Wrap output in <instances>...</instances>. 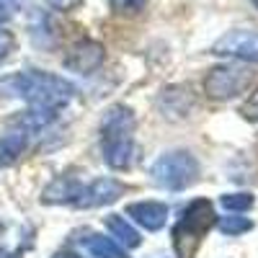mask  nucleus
<instances>
[{"label":"nucleus","mask_w":258,"mask_h":258,"mask_svg":"<svg viewBox=\"0 0 258 258\" xmlns=\"http://www.w3.org/2000/svg\"><path fill=\"white\" fill-rule=\"evenodd\" d=\"M150 176L165 191H183L199 181V160L186 150H170L153 163Z\"/></svg>","instance_id":"4"},{"label":"nucleus","mask_w":258,"mask_h":258,"mask_svg":"<svg viewBox=\"0 0 258 258\" xmlns=\"http://www.w3.org/2000/svg\"><path fill=\"white\" fill-rule=\"evenodd\" d=\"M106 227L111 230V235H114V238H116L124 248H137V245L142 243L140 232L129 225L121 214H109V217H106Z\"/></svg>","instance_id":"13"},{"label":"nucleus","mask_w":258,"mask_h":258,"mask_svg":"<svg viewBox=\"0 0 258 258\" xmlns=\"http://www.w3.org/2000/svg\"><path fill=\"white\" fill-rule=\"evenodd\" d=\"M217 57H232L240 62H258V31L235 29L222 34L209 49Z\"/></svg>","instance_id":"6"},{"label":"nucleus","mask_w":258,"mask_h":258,"mask_svg":"<svg viewBox=\"0 0 258 258\" xmlns=\"http://www.w3.org/2000/svg\"><path fill=\"white\" fill-rule=\"evenodd\" d=\"M153 258H168V255H160V253H158V255H153Z\"/></svg>","instance_id":"22"},{"label":"nucleus","mask_w":258,"mask_h":258,"mask_svg":"<svg viewBox=\"0 0 258 258\" xmlns=\"http://www.w3.org/2000/svg\"><path fill=\"white\" fill-rule=\"evenodd\" d=\"M47 3H49L52 8H57V11H75L83 0H47Z\"/></svg>","instance_id":"19"},{"label":"nucleus","mask_w":258,"mask_h":258,"mask_svg":"<svg viewBox=\"0 0 258 258\" xmlns=\"http://www.w3.org/2000/svg\"><path fill=\"white\" fill-rule=\"evenodd\" d=\"M126 217H132L140 227L158 232L163 230L165 220H168V204L163 202H135L126 207Z\"/></svg>","instance_id":"9"},{"label":"nucleus","mask_w":258,"mask_h":258,"mask_svg":"<svg viewBox=\"0 0 258 258\" xmlns=\"http://www.w3.org/2000/svg\"><path fill=\"white\" fill-rule=\"evenodd\" d=\"M220 204H222L227 212H248V209L255 204V199H253V194L240 191V194H225V197L220 199Z\"/></svg>","instance_id":"14"},{"label":"nucleus","mask_w":258,"mask_h":258,"mask_svg":"<svg viewBox=\"0 0 258 258\" xmlns=\"http://www.w3.org/2000/svg\"><path fill=\"white\" fill-rule=\"evenodd\" d=\"M80 243L85 245L93 258H129L124 253V248H119L111 238H103V235H93V232H85V238H80Z\"/></svg>","instance_id":"12"},{"label":"nucleus","mask_w":258,"mask_h":258,"mask_svg":"<svg viewBox=\"0 0 258 258\" xmlns=\"http://www.w3.org/2000/svg\"><path fill=\"white\" fill-rule=\"evenodd\" d=\"M103 57H106L103 44H98L93 39H83L64 54V68L78 75H91L103 64Z\"/></svg>","instance_id":"7"},{"label":"nucleus","mask_w":258,"mask_h":258,"mask_svg":"<svg viewBox=\"0 0 258 258\" xmlns=\"http://www.w3.org/2000/svg\"><path fill=\"white\" fill-rule=\"evenodd\" d=\"M253 83V73L243 64H217L212 68L204 78V91L209 98H217V101H227L235 98L250 88Z\"/></svg>","instance_id":"5"},{"label":"nucleus","mask_w":258,"mask_h":258,"mask_svg":"<svg viewBox=\"0 0 258 258\" xmlns=\"http://www.w3.org/2000/svg\"><path fill=\"white\" fill-rule=\"evenodd\" d=\"M109 6L119 16H135L147 6V0H109Z\"/></svg>","instance_id":"16"},{"label":"nucleus","mask_w":258,"mask_h":258,"mask_svg":"<svg viewBox=\"0 0 258 258\" xmlns=\"http://www.w3.org/2000/svg\"><path fill=\"white\" fill-rule=\"evenodd\" d=\"M243 114L248 116V119H253V121H258V91L250 96V101L245 103V109H243Z\"/></svg>","instance_id":"18"},{"label":"nucleus","mask_w":258,"mask_h":258,"mask_svg":"<svg viewBox=\"0 0 258 258\" xmlns=\"http://www.w3.org/2000/svg\"><path fill=\"white\" fill-rule=\"evenodd\" d=\"M80 188H83V183H80L78 178H73V176H59V178H54V181L44 188V194H41V202H44V204H75Z\"/></svg>","instance_id":"10"},{"label":"nucleus","mask_w":258,"mask_h":258,"mask_svg":"<svg viewBox=\"0 0 258 258\" xmlns=\"http://www.w3.org/2000/svg\"><path fill=\"white\" fill-rule=\"evenodd\" d=\"M0 258H21L18 250H8V248H0Z\"/></svg>","instance_id":"20"},{"label":"nucleus","mask_w":258,"mask_h":258,"mask_svg":"<svg viewBox=\"0 0 258 258\" xmlns=\"http://www.w3.org/2000/svg\"><path fill=\"white\" fill-rule=\"evenodd\" d=\"M13 47H16V39H13V34L8 31V29H3L0 26V62H3L11 52H13Z\"/></svg>","instance_id":"17"},{"label":"nucleus","mask_w":258,"mask_h":258,"mask_svg":"<svg viewBox=\"0 0 258 258\" xmlns=\"http://www.w3.org/2000/svg\"><path fill=\"white\" fill-rule=\"evenodd\" d=\"M101 153L109 168L126 170L135 158V114L116 103L101 119Z\"/></svg>","instance_id":"2"},{"label":"nucleus","mask_w":258,"mask_h":258,"mask_svg":"<svg viewBox=\"0 0 258 258\" xmlns=\"http://www.w3.org/2000/svg\"><path fill=\"white\" fill-rule=\"evenodd\" d=\"M54 258H83V255H78V253H73V250H62V253H57Z\"/></svg>","instance_id":"21"},{"label":"nucleus","mask_w":258,"mask_h":258,"mask_svg":"<svg viewBox=\"0 0 258 258\" xmlns=\"http://www.w3.org/2000/svg\"><path fill=\"white\" fill-rule=\"evenodd\" d=\"M121 194H124V186L116 178H96L91 183H83L73 207H78V209L106 207V204H114Z\"/></svg>","instance_id":"8"},{"label":"nucleus","mask_w":258,"mask_h":258,"mask_svg":"<svg viewBox=\"0 0 258 258\" xmlns=\"http://www.w3.org/2000/svg\"><path fill=\"white\" fill-rule=\"evenodd\" d=\"M26 145H29V135L24 129H13V132L0 137V168L13 165L21 155H24Z\"/></svg>","instance_id":"11"},{"label":"nucleus","mask_w":258,"mask_h":258,"mask_svg":"<svg viewBox=\"0 0 258 258\" xmlns=\"http://www.w3.org/2000/svg\"><path fill=\"white\" fill-rule=\"evenodd\" d=\"M3 85L13 96L24 98L29 103V109H41V111H52V114L64 109L75 93V88L68 80H62L59 75H52V73H39V70L18 73L3 80Z\"/></svg>","instance_id":"1"},{"label":"nucleus","mask_w":258,"mask_h":258,"mask_svg":"<svg viewBox=\"0 0 258 258\" xmlns=\"http://www.w3.org/2000/svg\"><path fill=\"white\" fill-rule=\"evenodd\" d=\"M217 225V214L209 199H194L188 207H183L178 222L173 225V250L176 258H194L207 238V232Z\"/></svg>","instance_id":"3"},{"label":"nucleus","mask_w":258,"mask_h":258,"mask_svg":"<svg viewBox=\"0 0 258 258\" xmlns=\"http://www.w3.org/2000/svg\"><path fill=\"white\" fill-rule=\"evenodd\" d=\"M253 3H255V8H258V0H253Z\"/></svg>","instance_id":"23"},{"label":"nucleus","mask_w":258,"mask_h":258,"mask_svg":"<svg viewBox=\"0 0 258 258\" xmlns=\"http://www.w3.org/2000/svg\"><path fill=\"white\" fill-rule=\"evenodd\" d=\"M217 227L225 232V235H243V232H248V230H253V220H248V217H222L220 222H217Z\"/></svg>","instance_id":"15"}]
</instances>
